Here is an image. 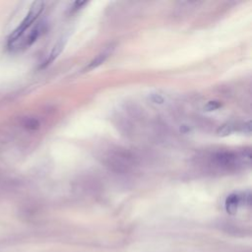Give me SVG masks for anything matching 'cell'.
I'll use <instances>...</instances> for the list:
<instances>
[{"label":"cell","instance_id":"obj_1","mask_svg":"<svg viewBox=\"0 0 252 252\" xmlns=\"http://www.w3.org/2000/svg\"><path fill=\"white\" fill-rule=\"evenodd\" d=\"M43 8H44V3L41 1H36L32 4L25 19L21 22L18 28L10 34L8 39V47H11L13 44H15L26 33V32L32 27V25L35 22V20L41 14Z\"/></svg>","mask_w":252,"mask_h":252},{"label":"cell","instance_id":"obj_2","mask_svg":"<svg viewBox=\"0 0 252 252\" xmlns=\"http://www.w3.org/2000/svg\"><path fill=\"white\" fill-rule=\"evenodd\" d=\"M112 51H113V47L112 46H108V47H106L103 51H101L99 54H97L93 60H91L90 62H89V64L86 66V68H85V71L86 72H89V71H91V70H94V69H95V68H97L98 66H100L107 58H108V56L112 53Z\"/></svg>","mask_w":252,"mask_h":252},{"label":"cell","instance_id":"obj_3","mask_svg":"<svg viewBox=\"0 0 252 252\" xmlns=\"http://www.w3.org/2000/svg\"><path fill=\"white\" fill-rule=\"evenodd\" d=\"M242 205V195L238 193L230 194L225 200V209L229 214H235L238 210V207Z\"/></svg>","mask_w":252,"mask_h":252},{"label":"cell","instance_id":"obj_4","mask_svg":"<svg viewBox=\"0 0 252 252\" xmlns=\"http://www.w3.org/2000/svg\"><path fill=\"white\" fill-rule=\"evenodd\" d=\"M64 45H65V39H60V40H58V41L56 42V44L53 46L52 50L50 51L48 57H47L46 60L43 62V64H42L41 67H45V66L49 65L50 63H52V62L58 57V55L61 53V51H62L63 48H64Z\"/></svg>","mask_w":252,"mask_h":252},{"label":"cell","instance_id":"obj_5","mask_svg":"<svg viewBox=\"0 0 252 252\" xmlns=\"http://www.w3.org/2000/svg\"><path fill=\"white\" fill-rule=\"evenodd\" d=\"M234 130V125L231 122H227L223 125H221L219 129H218V134L220 136H227L229 135L232 131Z\"/></svg>","mask_w":252,"mask_h":252},{"label":"cell","instance_id":"obj_6","mask_svg":"<svg viewBox=\"0 0 252 252\" xmlns=\"http://www.w3.org/2000/svg\"><path fill=\"white\" fill-rule=\"evenodd\" d=\"M221 106V103L218 100H211L209 101L206 105H205V109L207 111H213V110H216L218 108H220Z\"/></svg>","mask_w":252,"mask_h":252}]
</instances>
